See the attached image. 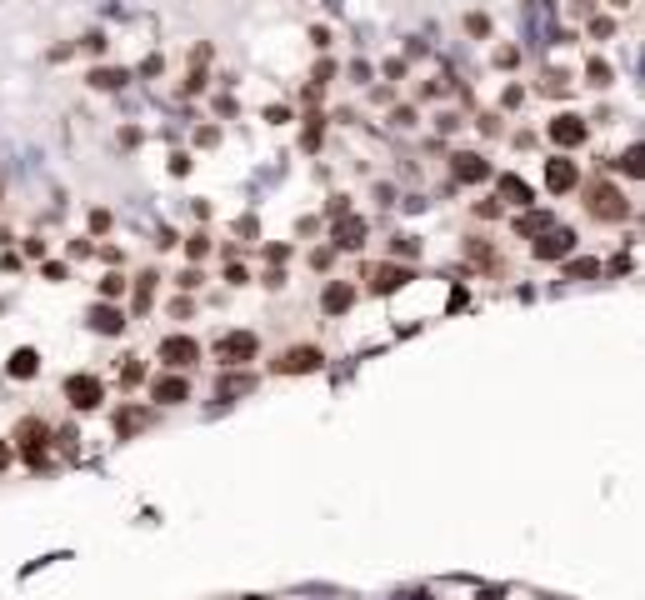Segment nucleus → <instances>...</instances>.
Segmentation results:
<instances>
[{"instance_id":"obj_1","label":"nucleus","mask_w":645,"mask_h":600,"mask_svg":"<svg viewBox=\"0 0 645 600\" xmlns=\"http://www.w3.org/2000/svg\"><path fill=\"white\" fill-rule=\"evenodd\" d=\"M255 350H260V341H255L250 331H231V336L215 341V355H221V365H240V360H250Z\"/></svg>"},{"instance_id":"obj_2","label":"nucleus","mask_w":645,"mask_h":600,"mask_svg":"<svg viewBox=\"0 0 645 600\" xmlns=\"http://www.w3.org/2000/svg\"><path fill=\"white\" fill-rule=\"evenodd\" d=\"M66 396H70L75 410H95V405L105 400V386H100L95 375H70V380H66Z\"/></svg>"},{"instance_id":"obj_3","label":"nucleus","mask_w":645,"mask_h":600,"mask_svg":"<svg viewBox=\"0 0 645 600\" xmlns=\"http://www.w3.org/2000/svg\"><path fill=\"white\" fill-rule=\"evenodd\" d=\"M570 245H575L570 231H551V235L535 240V260H560V255H570Z\"/></svg>"},{"instance_id":"obj_4","label":"nucleus","mask_w":645,"mask_h":600,"mask_svg":"<svg viewBox=\"0 0 645 600\" xmlns=\"http://www.w3.org/2000/svg\"><path fill=\"white\" fill-rule=\"evenodd\" d=\"M160 360H166V365H176V370H180V365H190V360H195V341H190V336H171L166 345H160Z\"/></svg>"},{"instance_id":"obj_5","label":"nucleus","mask_w":645,"mask_h":600,"mask_svg":"<svg viewBox=\"0 0 645 600\" xmlns=\"http://www.w3.org/2000/svg\"><path fill=\"white\" fill-rule=\"evenodd\" d=\"M551 140L580 145V140H585V121H580V116H555V121H551Z\"/></svg>"},{"instance_id":"obj_6","label":"nucleus","mask_w":645,"mask_h":600,"mask_svg":"<svg viewBox=\"0 0 645 600\" xmlns=\"http://www.w3.org/2000/svg\"><path fill=\"white\" fill-rule=\"evenodd\" d=\"M281 370H285V375H295V370H320V350H315V345H295V350L281 355Z\"/></svg>"},{"instance_id":"obj_7","label":"nucleus","mask_w":645,"mask_h":600,"mask_svg":"<svg viewBox=\"0 0 645 600\" xmlns=\"http://www.w3.org/2000/svg\"><path fill=\"white\" fill-rule=\"evenodd\" d=\"M155 400L160 405H180V400H190V386L180 375H166V380H155Z\"/></svg>"},{"instance_id":"obj_8","label":"nucleus","mask_w":645,"mask_h":600,"mask_svg":"<svg viewBox=\"0 0 645 600\" xmlns=\"http://www.w3.org/2000/svg\"><path fill=\"white\" fill-rule=\"evenodd\" d=\"M336 245H340V250H360V245H365V221L345 215V221L336 226Z\"/></svg>"},{"instance_id":"obj_9","label":"nucleus","mask_w":645,"mask_h":600,"mask_svg":"<svg viewBox=\"0 0 645 600\" xmlns=\"http://www.w3.org/2000/svg\"><path fill=\"white\" fill-rule=\"evenodd\" d=\"M410 281V270H395V265H375L370 270V290H400Z\"/></svg>"},{"instance_id":"obj_10","label":"nucleus","mask_w":645,"mask_h":600,"mask_svg":"<svg viewBox=\"0 0 645 600\" xmlns=\"http://www.w3.org/2000/svg\"><path fill=\"white\" fill-rule=\"evenodd\" d=\"M546 185L551 190H570L575 185V166H570V160H551V166H546Z\"/></svg>"},{"instance_id":"obj_11","label":"nucleus","mask_w":645,"mask_h":600,"mask_svg":"<svg viewBox=\"0 0 645 600\" xmlns=\"http://www.w3.org/2000/svg\"><path fill=\"white\" fill-rule=\"evenodd\" d=\"M455 176H460V180H486L491 166H486L480 155H455Z\"/></svg>"},{"instance_id":"obj_12","label":"nucleus","mask_w":645,"mask_h":600,"mask_svg":"<svg viewBox=\"0 0 645 600\" xmlns=\"http://www.w3.org/2000/svg\"><path fill=\"white\" fill-rule=\"evenodd\" d=\"M500 195H505L510 205H530V185H525L520 176H500Z\"/></svg>"},{"instance_id":"obj_13","label":"nucleus","mask_w":645,"mask_h":600,"mask_svg":"<svg viewBox=\"0 0 645 600\" xmlns=\"http://www.w3.org/2000/svg\"><path fill=\"white\" fill-rule=\"evenodd\" d=\"M90 325H95V331H105V336H121V310H111V305H100L95 315H90Z\"/></svg>"},{"instance_id":"obj_14","label":"nucleus","mask_w":645,"mask_h":600,"mask_svg":"<svg viewBox=\"0 0 645 600\" xmlns=\"http://www.w3.org/2000/svg\"><path fill=\"white\" fill-rule=\"evenodd\" d=\"M596 215H606V221H615V215H625V200L615 190H596Z\"/></svg>"},{"instance_id":"obj_15","label":"nucleus","mask_w":645,"mask_h":600,"mask_svg":"<svg viewBox=\"0 0 645 600\" xmlns=\"http://www.w3.org/2000/svg\"><path fill=\"white\" fill-rule=\"evenodd\" d=\"M35 360H40L35 350H16V355H11V375H16V380H30V375H35Z\"/></svg>"},{"instance_id":"obj_16","label":"nucleus","mask_w":645,"mask_h":600,"mask_svg":"<svg viewBox=\"0 0 645 600\" xmlns=\"http://www.w3.org/2000/svg\"><path fill=\"white\" fill-rule=\"evenodd\" d=\"M345 305H350V286H331V290H326V310L336 315V310H345Z\"/></svg>"},{"instance_id":"obj_17","label":"nucleus","mask_w":645,"mask_h":600,"mask_svg":"<svg viewBox=\"0 0 645 600\" xmlns=\"http://www.w3.org/2000/svg\"><path fill=\"white\" fill-rule=\"evenodd\" d=\"M596 276V260H570L565 265V281H590Z\"/></svg>"},{"instance_id":"obj_18","label":"nucleus","mask_w":645,"mask_h":600,"mask_svg":"<svg viewBox=\"0 0 645 600\" xmlns=\"http://www.w3.org/2000/svg\"><path fill=\"white\" fill-rule=\"evenodd\" d=\"M90 80H95V85H105V90H116V85H121L125 75H121V71H95Z\"/></svg>"},{"instance_id":"obj_19","label":"nucleus","mask_w":645,"mask_h":600,"mask_svg":"<svg viewBox=\"0 0 645 600\" xmlns=\"http://www.w3.org/2000/svg\"><path fill=\"white\" fill-rule=\"evenodd\" d=\"M541 226H546V215H541V221H535V215H525V221H520V235H535Z\"/></svg>"},{"instance_id":"obj_20","label":"nucleus","mask_w":645,"mask_h":600,"mask_svg":"<svg viewBox=\"0 0 645 600\" xmlns=\"http://www.w3.org/2000/svg\"><path fill=\"white\" fill-rule=\"evenodd\" d=\"M480 600H505V590H480Z\"/></svg>"},{"instance_id":"obj_21","label":"nucleus","mask_w":645,"mask_h":600,"mask_svg":"<svg viewBox=\"0 0 645 600\" xmlns=\"http://www.w3.org/2000/svg\"><path fill=\"white\" fill-rule=\"evenodd\" d=\"M6 465H11V451H6V446H0V470H6Z\"/></svg>"}]
</instances>
